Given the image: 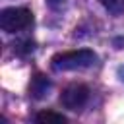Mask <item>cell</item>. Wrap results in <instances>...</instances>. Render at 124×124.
Instances as JSON below:
<instances>
[{
	"label": "cell",
	"mask_w": 124,
	"mask_h": 124,
	"mask_svg": "<svg viewBox=\"0 0 124 124\" xmlns=\"http://www.w3.org/2000/svg\"><path fill=\"white\" fill-rule=\"evenodd\" d=\"M48 87H50V83H48V79L43 76V74H37L33 79H31V85H29V91H31V95L35 97V99H43L45 95H46V91H48Z\"/></svg>",
	"instance_id": "cell-4"
},
{
	"label": "cell",
	"mask_w": 124,
	"mask_h": 124,
	"mask_svg": "<svg viewBox=\"0 0 124 124\" xmlns=\"http://www.w3.org/2000/svg\"><path fill=\"white\" fill-rule=\"evenodd\" d=\"M14 50H16L17 54H29V52L35 50V43H33L31 39L17 41V43H14Z\"/></svg>",
	"instance_id": "cell-6"
},
{
	"label": "cell",
	"mask_w": 124,
	"mask_h": 124,
	"mask_svg": "<svg viewBox=\"0 0 124 124\" xmlns=\"http://www.w3.org/2000/svg\"><path fill=\"white\" fill-rule=\"evenodd\" d=\"M35 120L39 124H66L68 122L66 116H62V114H58L54 110H41V112H37Z\"/></svg>",
	"instance_id": "cell-5"
},
{
	"label": "cell",
	"mask_w": 124,
	"mask_h": 124,
	"mask_svg": "<svg viewBox=\"0 0 124 124\" xmlns=\"http://www.w3.org/2000/svg\"><path fill=\"white\" fill-rule=\"evenodd\" d=\"M97 60V54L89 48H79V50H66L58 52L52 56V68L56 72H68V70H81L93 66Z\"/></svg>",
	"instance_id": "cell-1"
},
{
	"label": "cell",
	"mask_w": 124,
	"mask_h": 124,
	"mask_svg": "<svg viewBox=\"0 0 124 124\" xmlns=\"http://www.w3.org/2000/svg\"><path fill=\"white\" fill-rule=\"evenodd\" d=\"M46 4H48L50 8H54V10H58V8H62L64 0H46Z\"/></svg>",
	"instance_id": "cell-8"
},
{
	"label": "cell",
	"mask_w": 124,
	"mask_h": 124,
	"mask_svg": "<svg viewBox=\"0 0 124 124\" xmlns=\"http://www.w3.org/2000/svg\"><path fill=\"white\" fill-rule=\"evenodd\" d=\"M110 14H122L124 12V0H99Z\"/></svg>",
	"instance_id": "cell-7"
},
{
	"label": "cell",
	"mask_w": 124,
	"mask_h": 124,
	"mask_svg": "<svg viewBox=\"0 0 124 124\" xmlns=\"http://www.w3.org/2000/svg\"><path fill=\"white\" fill-rule=\"evenodd\" d=\"M33 25V14L27 8H4L0 12V27L6 33H17Z\"/></svg>",
	"instance_id": "cell-2"
},
{
	"label": "cell",
	"mask_w": 124,
	"mask_h": 124,
	"mask_svg": "<svg viewBox=\"0 0 124 124\" xmlns=\"http://www.w3.org/2000/svg\"><path fill=\"white\" fill-rule=\"evenodd\" d=\"M87 99H89V89L83 83H72V85L64 87L60 93L62 107H66L70 110H79L87 103Z\"/></svg>",
	"instance_id": "cell-3"
}]
</instances>
